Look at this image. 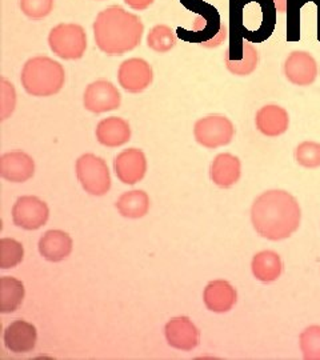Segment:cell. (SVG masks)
<instances>
[{
	"label": "cell",
	"mask_w": 320,
	"mask_h": 360,
	"mask_svg": "<svg viewBox=\"0 0 320 360\" xmlns=\"http://www.w3.org/2000/svg\"><path fill=\"white\" fill-rule=\"evenodd\" d=\"M302 220V210L291 193L269 190L259 195L251 207V221L255 231L272 242L290 238Z\"/></svg>",
	"instance_id": "1"
},
{
	"label": "cell",
	"mask_w": 320,
	"mask_h": 360,
	"mask_svg": "<svg viewBox=\"0 0 320 360\" xmlns=\"http://www.w3.org/2000/svg\"><path fill=\"white\" fill-rule=\"evenodd\" d=\"M92 30L101 51L108 56H122L141 44L144 25L136 13L115 4L96 15Z\"/></svg>",
	"instance_id": "2"
},
{
	"label": "cell",
	"mask_w": 320,
	"mask_h": 360,
	"mask_svg": "<svg viewBox=\"0 0 320 360\" xmlns=\"http://www.w3.org/2000/svg\"><path fill=\"white\" fill-rule=\"evenodd\" d=\"M274 0H230V26L239 30L244 40L263 43L276 27Z\"/></svg>",
	"instance_id": "3"
},
{
	"label": "cell",
	"mask_w": 320,
	"mask_h": 360,
	"mask_svg": "<svg viewBox=\"0 0 320 360\" xmlns=\"http://www.w3.org/2000/svg\"><path fill=\"white\" fill-rule=\"evenodd\" d=\"M20 82L25 91L31 96H53L63 89L65 71L63 65L50 56L39 55L25 63Z\"/></svg>",
	"instance_id": "4"
},
{
	"label": "cell",
	"mask_w": 320,
	"mask_h": 360,
	"mask_svg": "<svg viewBox=\"0 0 320 360\" xmlns=\"http://www.w3.org/2000/svg\"><path fill=\"white\" fill-rule=\"evenodd\" d=\"M180 3L186 8L203 15L205 20L203 31H200L198 34H188L184 30L179 28L178 35H179L180 39L187 40V41L199 43L205 47H218L224 41V39H226L229 32H227L226 27L222 25L220 15H219L218 10L214 6H211L205 1H202V0H180Z\"/></svg>",
	"instance_id": "5"
},
{
	"label": "cell",
	"mask_w": 320,
	"mask_h": 360,
	"mask_svg": "<svg viewBox=\"0 0 320 360\" xmlns=\"http://www.w3.org/2000/svg\"><path fill=\"white\" fill-rule=\"evenodd\" d=\"M49 46L60 59H82L87 50V32L77 23H59L49 34Z\"/></svg>",
	"instance_id": "6"
},
{
	"label": "cell",
	"mask_w": 320,
	"mask_h": 360,
	"mask_svg": "<svg viewBox=\"0 0 320 360\" xmlns=\"http://www.w3.org/2000/svg\"><path fill=\"white\" fill-rule=\"evenodd\" d=\"M77 176L83 190L94 196H103L111 188L107 163L95 154L82 155L77 160Z\"/></svg>",
	"instance_id": "7"
},
{
	"label": "cell",
	"mask_w": 320,
	"mask_h": 360,
	"mask_svg": "<svg viewBox=\"0 0 320 360\" xmlns=\"http://www.w3.org/2000/svg\"><path fill=\"white\" fill-rule=\"evenodd\" d=\"M193 136L200 146L215 150L232 142L235 136V126L227 116H205L195 123Z\"/></svg>",
	"instance_id": "8"
},
{
	"label": "cell",
	"mask_w": 320,
	"mask_h": 360,
	"mask_svg": "<svg viewBox=\"0 0 320 360\" xmlns=\"http://www.w3.org/2000/svg\"><path fill=\"white\" fill-rule=\"evenodd\" d=\"M83 104L92 114H103L117 110L122 104V95L110 80L99 79L87 86Z\"/></svg>",
	"instance_id": "9"
},
{
	"label": "cell",
	"mask_w": 320,
	"mask_h": 360,
	"mask_svg": "<svg viewBox=\"0 0 320 360\" xmlns=\"http://www.w3.org/2000/svg\"><path fill=\"white\" fill-rule=\"evenodd\" d=\"M49 218L50 208L37 196H22L13 205V224L27 231L39 230L47 223Z\"/></svg>",
	"instance_id": "10"
},
{
	"label": "cell",
	"mask_w": 320,
	"mask_h": 360,
	"mask_svg": "<svg viewBox=\"0 0 320 360\" xmlns=\"http://www.w3.org/2000/svg\"><path fill=\"white\" fill-rule=\"evenodd\" d=\"M154 80L151 65L141 58H131L124 60L117 70V82L123 90L131 94H139L147 90Z\"/></svg>",
	"instance_id": "11"
},
{
	"label": "cell",
	"mask_w": 320,
	"mask_h": 360,
	"mask_svg": "<svg viewBox=\"0 0 320 360\" xmlns=\"http://www.w3.org/2000/svg\"><path fill=\"white\" fill-rule=\"evenodd\" d=\"M283 72L294 86L307 87L318 77V62L309 52L293 51L284 60Z\"/></svg>",
	"instance_id": "12"
},
{
	"label": "cell",
	"mask_w": 320,
	"mask_h": 360,
	"mask_svg": "<svg viewBox=\"0 0 320 360\" xmlns=\"http://www.w3.org/2000/svg\"><path fill=\"white\" fill-rule=\"evenodd\" d=\"M116 176L124 184H136L147 171L146 155L138 148H127L117 155L114 160Z\"/></svg>",
	"instance_id": "13"
},
{
	"label": "cell",
	"mask_w": 320,
	"mask_h": 360,
	"mask_svg": "<svg viewBox=\"0 0 320 360\" xmlns=\"http://www.w3.org/2000/svg\"><path fill=\"white\" fill-rule=\"evenodd\" d=\"M167 343L180 351H192L199 345L200 333L187 316L172 318L165 327Z\"/></svg>",
	"instance_id": "14"
},
{
	"label": "cell",
	"mask_w": 320,
	"mask_h": 360,
	"mask_svg": "<svg viewBox=\"0 0 320 360\" xmlns=\"http://www.w3.org/2000/svg\"><path fill=\"white\" fill-rule=\"evenodd\" d=\"M35 174L34 159L22 151H13L0 156V176L11 183H25Z\"/></svg>",
	"instance_id": "15"
},
{
	"label": "cell",
	"mask_w": 320,
	"mask_h": 360,
	"mask_svg": "<svg viewBox=\"0 0 320 360\" xmlns=\"http://www.w3.org/2000/svg\"><path fill=\"white\" fill-rule=\"evenodd\" d=\"M256 129L269 138L283 135L290 126L288 112L276 104H267L262 107L255 116Z\"/></svg>",
	"instance_id": "16"
},
{
	"label": "cell",
	"mask_w": 320,
	"mask_h": 360,
	"mask_svg": "<svg viewBox=\"0 0 320 360\" xmlns=\"http://www.w3.org/2000/svg\"><path fill=\"white\" fill-rule=\"evenodd\" d=\"M37 327L26 321H15L4 331V345L15 354H26L32 351L37 346Z\"/></svg>",
	"instance_id": "17"
},
{
	"label": "cell",
	"mask_w": 320,
	"mask_h": 360,
	"mask_svg": "<svg viewBox=\"0 0 320 360\" xmlns=\"http://www.w3.org/2000/svg\"><path fill=\"white\" fill-rule=\"evenodd\" d=\"M205 307L217 312L224 314L233 309L238 300L236 290L227 281H212L205 285L203 292Z\"/></svg>",
	"instance_id": "18"
},
{
	"label": "cell",
	"mask_w": 320,
	"mask_h": 360,
	"mask_svg": "<svg viewBox=\"0 0 320 360\" xmlns=\"http://www.w3.org/2000/svg\"><path fill=\"white\" fill-rule=\"evenodd\" d=\"M96 139L102 146L115 148L131 141V127L127 120L119 116H110L96 126Z\"/></svg>",
	"instance_id": "19"
},
{
	"label": "cell",
	"mask_w": 320,
	"mask_h": 360,
	"mask_svg": "<svg viewBox=\"0 0 320 360\" xmlns=\"http://www.w3.org/2000/svg\"><path fill=\"white\" fill-rule=\"evenodd\" d=\"M242 175V163L238 156L224 153L219 154L210 168L211 180L220 188H230L235 186Z\"/></svg>",
	"instance_id": "20"
},
{
	"label": "cell",
	"mask_w": 320,
	"mask_h": 360,
	"mask_svg": "<svg viewBox=\"0 0 320 360\" xmlns=\"http://www.w3.org/2000/svg\"><path fill=\"white\" fill-rule=\"evenodd\" d=\"M72 247V238L67 232L60 230L47 231L39 240L40 255L52 263L62 262L65 257H70Z\"/></svg>",
	"instance_id": "21"
},
{
	"label": "cell",
	"mask_w": 320,
	"mask_h": 360,
	"mask_svg": "<svg viewBox=\"0 0 320 360\" xmlns=\"http://www.w3.org/2000/svg\"><path fill=\"white\" fill-rule=\"evenodd\" d=\"M251 270L259 282L272 283L282 275V259L275 251L267 250L257 252L252 259Z\"/></svg>",
	"instance_id": "22"
},
{
	"label": "cell",
	"mask_w": 320,
	"mask_h": 360,
	"mask_svg": "<svg viewBox=\"0 0 320 360\" xmlns=\"http://www.w3.org/2000/svg\"><path fill=\"white\" fill-rule=\"evenodd\" d=\"M26 295L25 284L13 276L0 278V312L11 314L20 307Z\"/></svg>",
	"instance_id": "23"
},
{
	"label": "cell",
	"mask_w": 320,
	"mask_h": 360,
	"mask_svg": "<svg viewBox=\"0 0 320 360\" xmlns=\"http://www.w3.org/2000/svg\"><path fill=\"white\" fill-rule=\"evenodd\" d=\"M116 208L122 217L128 219L143 218L150 210V198L141 190L124 193L116 202Z\"/></svg>",
	"instance_id": "24"
},
{
	"label": "cell",
	"mask_w": 320,
	"mask_h": 360,
	"mask_svg": "<svg viewBox=\"0 0 320 360\" xmlns=\"http://www.w3.org/2000/svg\"><path fill=\"white\" fill-rule=\"evenodd\" d=\"M177 34L167 25H156L147 35V46L156 53H167L177 46Z\"/></svg>",
	"instance_id": "25"
},
{
	"label": "cell",
	"mask_w": 320,
	"mask_h": 360,
	"mask_svg": "<svg viewBox=\"0 0 320 360\" xmlns=\"http://www.w3.org/2000/svg\"><path fill=\"white\" fill-rule=\"evenodd\" d=\"M25 248L22 243L15 239L3 238L0 240V269L10 270L15 269L23 262Z\"/></svg>",
	"instance_id": "26"
},
{
	"label": "cell",
	"mask_w": 320,
	"mask_h": 360,
	"mask_svg": "<svg viewBox=\"0 0 320 360\" xmlns=\"http://www.w3.org/2000/svg\"><path fill=\"white\" fill-rule=\"evenodd\" d=\"M299 346L306 360H320V326H309L300 336Z\"/></svg>",
	"instance_id": "27"
},
{
	"label": "cell",
	"mask_w": 320,
	"mask_h": 360,
	"mask_svg": "<svg viewBox=\"0 0 320 360\" xmlns=\"http://www.w3.org/2000/svg\"><path fill=\"white\" fill-rule=\"evenodd\" d=\"M295 160L299 166L305 168L320 167V143L306 141L302 142L295 150Z\"/></svg>",
	"instance_id": "28"
},
{
	"label": "cell",
	"mask_w": 320,
	"mask_h": 360,
	"mask_svg": "<svg viewBox=\"0 0 320 360\" xmlns=\"http://www.w3.org/2000/svg\"><path fill=\"white\" fill-rule=\"evenodd\" d=\"M55 0H19L20 11L32 20L47 18L53 10Z\"/></svg>",
	"instance_id": "29"
},
{
	"label": "cell",
	"mask_w": 320,
	"mask_h": 360,
	"mask_svg": "<svg viewBox=\"0 0 320 360\" xmlns=\"http://www.w3.org/2000/svg\"><path fill=\"white\" fill-rule=\"evenodd\" d=\"M16 107V91L6 77L0 79V119L6 120L13 115Z\"/></svg>",
	"instance_id": "30"
},
{
	"label": "cell",
	"mask_w": 320,
	"mask_h": 360,
	"mask_svg": "<svg viewBox=\"0 0 320 360\" xmlns=\"http://www.w3.org/2000/svg\"><path fill=\"white\" fill-rule=\"evenodd\" d=\"M300 0H287V40H300Z\"/></svg>",
	"instance_id": "31"
},
{
	"label": "cell",
	"mask_w": 320,
	"mask_h": 360,
	"mask_svg": "<svg viewBox=\"0 0 320 360\" xmlns=\"http://www.w3.org/2000/svg\"><path fill=\"white\" fill-rule=\"evenodd\" d=\"M154 1L155 0H124V3L127 4L128 7L135 11L147 10L150 6L154 4Z\"/></svg>",
	"instance_id": "32"
},
{
	"label": "cell",
	"mask_w": 320,
	"mask_h": 360,
	"mask_svg": "<svg viewBox=\"0 0 320 360\" xmlns=\"http://www.w3.org/2000/svg\"><path fill=\"white\" fill-rule=\"evenodd\" d=\"M307 3H314L318 8V30H316V32H318V40L320 41V0H300L302 7L306 6Z\"/></svg>",
	"instance_id": "33"
},
{
	"label": "cell",
	"mask_w": 320,
	"mask_h": 360,
	"mask_svg": "<svg viewBox=\"0 0 320 360\" xmlns=\"http://www.w3.org/2000/svg\"><path fill=\"white\" fill-rule=\"evenodd\" d=\"M278 13H286L287 11V0H274Z\"/></svg>",
	"instance_id": "34"
},
{
	"label": "cell",
	"mask_w": 320,
	"mask_h": 360,
	"mask_svg": "<svg viewBox=\"0 0 320 360\" xmlns=\"http://www.w3.org/2000/svg\"><path fill=\"white\" fill-rule=\"evenodd\" d=\"M98 1H103V0H98Z\"/></svg>",
	"instance_id": "35"
}]
</instances>
